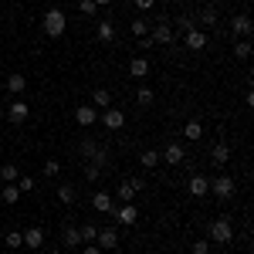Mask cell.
Masks as SVG:
<instances>
[{
	"mask_svg": "<svg viewBox=\"0 0 254 254\" xmlns=\"http://www.w3.org/2000/svg\"><path fill=\"white\" fill-rule=\"evenodd\" d=\"M64 27H68V17H64V10H58V7L44 10V17H41V31H44L48 38H61V34H64Z\"/></svg>",
	"mask_w": 254,
	"mask_h": 254,
	"instance_id": "6da1fadb",
	"label": "cell"
},
{
	"mask_svg": "<svg viewBox=\"0 0 254 254\" xmlns=\"http://www.w3.org/2000/svg\"><path fill=\"white\" fill-rule=\"evenodd\" d=\"M207 237L217 241V244H231V241H234V224H231L227 217H217L214 224H210V231H207Z\"/></svg>",
	"mask_w": 254,
	"mask_h": 254,
	"instance_id": "7a4b0ae2",
	"label": "cell"
},
{
	"mask_svg": "<svg viewBox=\"0 0 254 254\" xmlns=\"http://www.w3.org/2000/svg\"><path fill=\"white\" fill-rule=\"evenodd\" d=\"M234 190H237L234 176L220 173V176H214V180H210V193H214V196H220V200H231V196H234Z\"/></svg>",
	"mask_w": 254,
	"mask_h": 254,
	"instance_id": "3957f363",
	"label": "cell"
},
{
	"mask_svg": "<svg viewBox=\"0 0 254 254\" xmlns=\"http://www.w3.org/2000/svg\"><path fill=\"white\" fill-rule=\"evenodd\" d=\"M149 41H153V44H173L176 41L173 24H170V20H159L156 27H153V34H149Z\"/></svg>",
	"mask_w": 254,
	"mask_h": 254,
	"instance_id": "277c9868",
	"label": "cell"
},
{
	"mask_svg": "<svg viewBox=\"0 0 254 254\" xmlns=\"http://www.w3.org/2000/svg\"><path fill=\"white\" fill-rule=\"evenodd\" d=\"M102 126H105V129H112V132H116V129H122V126H126V112L109 105V109L102 112Z\"/></svg>",
	"mask_w": 254,
	"mask_h": 254,
	"instance_id": "5b68a950",
	"label": "cell"
},
{
	"mask_svg": "<svg viewBox=\"0 0 254 254\" xmlns=\"http://www.w3.org/2000/svg\"><path fill=\"white\" fill-rule=\"evenodd\" d=\"M112 214H116V220L122 224V227H132L139 220V210L132 207V203H122V207H112Z\"/></svg>",
	"mask_w": 254,
	"mask_h": 254,
	"instance_id": "8992f818",
	"label": "cell"
},
{
	"mask_svg": "<svg viewBox=\"0 0 254 254\" xmlns=\"http://www.w3.org/2000/svg\"><path fill=\"white\" fill-rule=\"evenodd\" d=\"M95 244L102 248V251H112V248H119V234H116V227H102L95 234Z\"/></svg>",
	"mask_w": 254,
	"mask_h": 254,
	"instance_id": "52a82bcc",
	"label": "cell"
},
{
	"mask_svg": "<svg viewBox=\"0 0 254 254\" xmlns=\"http://www.w3.org/2000/svg\"><path fill=\"white\" fill-rule=\"evenodd\" d=\"M183 48H190V51H203V48H207V34H203L200 27L187 31V34H183Z\"/></svg>",
	"mask_w": 254,
	"mask_h": 254,
	"instance_id": "ba28073f",
	"label": "cell"
},
{
	"mask_svg": "<svg viewBox=\"0 0 254 254\" xmlns=\"http://www.w3.org/2000/svg\"><path fill=\"white\" fill-rule=\"evenodd\" d=\"M3 116L10 119V122H14V126H20V122H24V119L31 116V109H27V102H10V105H7V112H3Z\"/></svg>",
	"mask_w": 254,
	"mask_h": 254,
	"instance_id": "9c48e42d",
	"label": "cell"
},
{
	"mask_svg": "<svg viewBox=\"0 0 254 254\" xmlns=\"http://www.w3.org/2000/svg\"><path fill=\"white\" fill-rule=\"evenodd\" d=\"M159 156H163V163H170V166H180V163L187 159V149H183L180 142H170V146H166Z\"/></svg>",
	"mask_w": 254,
	"mask_h": 254,
	"instance_id": "30bf717a",
	"label": "cell"
},
{
	"mask_svg": "<svg viewBox=\"0 0 254 254\" xmlns=\"http://www.w3.org/2000/svg\"><path fill=\"white\" fill-rule=\"evenodd\" d=\"M75 122H78V126H95L98 122V109L95 105H78V109H75Z\"/></svg>",
	"mask_w": 254,
	"mask_h": 254,
	"instance_id": "8fae6325",
	"label": "cell"
},
{
	"mask_svg": "<svg viewBox=\"0 0 254 254\" xmlns=\"http://www.w3.org/2000/svg\"><path fill=\"white\" fill-rule=\"evenodd\" d=\"M24 244H27L31 251H41V248H44V231H41V227H27V231H24Z\"/></svg>",
	"mask_w": 254,
	"mask_h": 254,
	"instance_id": "7c38bea8",
	"label": "cell"
},
{
	"mask_svg": "<svg viewBox=\"0 0 254 254\" xmlns=\"http://www.w3.org/2000/svg\"><path fill=\"white\" fill-rule=\"evenodd\" d=\"M210 159H214L217 166H227V163H231V146H227V142H214V149H210Z\"/></svg>",
	"mask_w": 254,
	"mask_h": 254,
	"instance_id": "4fadbf2b",
	"label": "cell"
},
{
	"mask_svg": "<svg viewBox=\"0 0 254 254\" xmlns=\"http://www.w3.org/2000/svg\"><path fill=\"white\" fill-rule=\"evenodd\" d=\"M231 31H234L237 38H248V34H251V17H248V14H237V17L231 20Z\"/></svg>",
	"mask_w": 254,
	"mask_h": 254,
	"instance_id": "5bb4252c",
	"label": "cell"
},
{
	"mask_svg": "<svg viewBox=\"0 0 254 254\" xmlns=\"http://www.w3.org/2000/svg\"><path fill=\"white\" fill-rule=\"evenodd\" d=\"M187 190H190L193 196H207V190H210V180H207V176H190Z\"/></svg>",
	"mask_w": 254,
	"mask_h": 254,
	"instance_id": "9a60e30c",
	"label": "cell"
},
{
	"mask_svg": "<svg viewBox=\"0 0 254 254\" xmlns=\"http://www.w3.org/2000/svg\"><path fill=\"white\" fill-rule=\"evenodd\" d=\"M92 207H95L98 214H112V193H105V190H98L92 196Z\"/></svg>",
	"mask_w": 254,
	"mask_h": 254,
	"instance_id": "2e32d148",
	"label": "cell"
},
{
	"mask_svg": "<svg viewBox=\"0 0 254 254\" xmlns=\"http://www.w3.org/2000/svg\"><path fill=\"white\" fill-rule=\"evenodd\" d=\"M149 75V61L146 58H132L129 61V78H146Z\"/></svg>",
	"mask_w": 254,
	"mask_h": 254,
	"instance_id": "e0dca14e",
	"label": "cell"
},
{
	"mask_svg": "<svg viewBox=\"0 0 254 254\" xmlns=\"http://www.w3.org/2000/svg\"><path fill=\"white\" fill-rule=\"evenodd\" d=\"M98 41L102 44H112L116 41V24L112 20H98Z\"/></svg>",
	"mask_w": 254,
	"mask_h": 254,
	"instance_id": "ac0fdd59",
	"label": "cell"
},
{
	"mask_svg": "<svg viewBox=\"0 0 254 254\" xmlns=\"http://www.w3.org/2000/svg\"><path fill=\"white\" fill-rule=\"evenodd\" d=\"M234 58H241V61L251 58V41H248V38H237L234 41Z\"/></svg>",
	"mask_w": 254,
	"mask_h": 254,
	"instance_id": "d6986e66",
	"label": "cell"
},
{
	"mask_svg": "<svg viewBox=\"0 0 254 254\" xmlns=\"http://www.w3.org/2000/svg\"><path fill=\"white\" fill-rule=\"evenodd\" d=\"M139 163H142V166H146V170H156L159 163H163V156H159L156 149H146V153H142V156H139Z\"/></svg>",
	"mask_w": 254,
	"mask_h": 254,
	"instance_id": "ffe728a7",
	"label": "cell"
},
{
	"mask_svg": "<svg viewBox=\"0 0 254 254\" xmlns=\"http://www.w3.org/2000/svg\"><path fill=\"white\" fill-rule=\"evenodd\" d=\"M24 88H27V78H24V75H7V92L20 95Z\"/></svg>",
	"mask_w": 254,
	"mask_h": 254,
	"instance_id": "44dd1931",
	"label": "cell"
},
{
	"mask_svg": "<svg viewBox=\"0 0 254 254\" xmlns=\"http://www.w3.org/2000/svg\"><path fill=\"white\" fill-rule=\"evenodd\" d=\"M92 102H95V109H109V105H112V92H109V88H95Z\"/></svg>",
	"mask_w": 254,
	"mask_h": 254,
	"instance_id": "7402d4cb",
	"label": "cell"
},
{
	"mask_svg": "<svg viewBox=\"0 0 254 254\" xmlns=\"http://www.w3.org/2000/svg\"><path fill=\"white\" fill-rule=\"evenodd\" d=\"M119 200L122 203H132V196H136V187H132V180H126V183H119Z\"/></svg>",
	"mask_w": 254,
	"mask_h": 254,
	"instance_id": "603a6c76",
	"label": "cell"
},
{
	"mask_svg": "<svg viewBox=\"0 0 254 254\" xmlns=\"http://www.w3.org/2000/svg\"><path fill=\"white\" fill-rule=\"evenodd\" d=\"M183 136H187V139H200V136H203V122L190 119V122L183 126Z\"/></svg>",
	"mask_w": 254,
	"mask_h": 254,
	"instance_id": "cb8c5ba5",
	"label": "cell"
},
{
	"mask_svg": "<svg viewBox=\"0 0 254 254\" xmlns=\"http://www.w3.org/2000/svg\"><path fill=\"white\" fill-rule=\"evenodd\" d=\"M0 200H3V203H17V200H20L17 183H7V187H3V193H0Z\"/></svg>",
	"mask_w": 254,
	"mask_h": 254,
	"instance_id": "d4e9b609",
	"label": "cell"
},
{
	"mask_svg": "<svg viewBox=\"0 0 254 254\" xmlns=\"http://www.w3.org/2000/svg\"><path fill=\"white\" fill-rule=\"evenodd\" d=\"M64 244L75 251V248H81V234H78V227H64Z\"/></svg>",
	"mask_w": 254,
	"mask_h": 254,
	"instance_id": "484cf974",
	"label": "cell"
},
{
	"mask_svg": "<svg viewBox=\"0 0 254 254\" xmlns=\"http://www.w3.org/2000/svg\"><path fill=\"white\" fill-rule=\"evenodd\" d=\"M0 180H3V183L20 180V176H17V166H14V163H3V166H0Z\"/></svg>",
	"mask_w": 254,
	"mask_h": 254,
	"instance_id": "4316f807",
	"label": "cell"
},
{
	"mask_svg": "<svg viewBox=\"0 0 254 254\" xmlns=\"http://www.w3.org/2000/svg\"><path fill=\"white\" fill-rule=\"evenodd\" d=\"M58 200L61 203H75V187H71V183H61L58 187Z\"/></svg>",
	"mask_w": 254,
	"mask_h": 254,
	"instance_id": "83f0119b",
	"label": "cell"
},
{
	"mask_svg": "<svg viewBox=\"0 0 254 254\" xmlns=\"http://www.w3.org/2000/svg\"><path fill=\"white\" fill-rule=\"evenodd\" d=\"M200 17H203V24H207V27H214L217 20H220V17H217V3H207V7H203V14H200Z\"/></svg>",
	"mask_w": 254,
	"mask_h": 254,
	"instance_id": "f1b7e54d",
	"label": "cell"
},
{
	"mask_svg": "<svg viewBox=\"0 0 254 254\" xmlns=\"http://www.w3.org/2000/svg\"><path fill=\"white\" fill-rule=\"evenodd\" d=\"M3 241H7L10 251H17L20 244H24V231H10V234H3Z\"/></svg>",
	"mask_w": 254,
	"mask_h": 254,
	"instance_id": "f546056e",
	"label": "cell"
},
{
	"mask_svg": "<svg viewBox=\"0 0 254 254\" xmlns=\"http://www.w3.org/2000/svg\"><path fill=\"white\" fill-rule=\"evenodd\" d=\"M193 27H196V20H193V17H187V14H183V17L176 20V31H173V34H187V31H193Z\"/></svg>",
	"mask_w": 254,
	"mask_h": 254,
	"instance_id": "4dcf8cb0",
	"label": "cell"
},
{
	"mask_svg": "<svg viewBox=\"0 0 254 254\" xmlns=\"http://www.w3.org/2000/svg\"><path fill=\"white\" fill-rule=\"evenodd\" d=\"M78 234H81V244H95V234H98V227H95V224H85V227H81Z\"/></svg>",
	"mask_w": 254,
	"mask_h": 254,
	"instance_id": "1f68e13d",
	"label": "cell"
},
{
	"mask_svg": "<svg viewBox=\"0 0 254 254\" xmlns=\"http://www.w3.org/2000/svg\"><path fill=\"white\" fill-rule=\"evenodd\" d=\"M78 10L85 14V17H95V14H98V3H95V0H81Z\"/></svg>",
	"mask_w": 254,
	"mask_h": 254,
	"instance_id": "d6a6232c",
	"label": "cell"
},
{
	"mask_svg": "<svg viewBox=\"0 0 254 254\" xmlns=\"http://www.w3.org/2000/svg\"><path fill=\"white\" fill-rule=\"evenodd\" d=\"M95 149H98V146L92 142V139H81V146H78V153H81V156H88V159H92V156H95Z\"/></svg>",
	"mask_w": 254,
	"mask_h": 254,
	"instance_id": "836d02e7",
	"label": "cell"
},
{
	"mask_svg": "<svg viewBox=\"0 0 254 254\" xmlns=\"http://www.w3.org/2000/svg\"><path fill=\"white\" fill-rule=\"evenodd\" d=\"M136 102H139V105H153V88H139Z\"/></svg>",
	"mask_w": 254,
	"mask_h": 254,
	"instance_id": "e575fe53",
	"label": "cell"
},
{
	"mask_svg": "<svg viewBox=\"0 0 254 254\" xmlns=\"http://www.w3.org/2000/svg\"><path fill=\"white\" fill-rule=\"evenodd\" d=\"M34 187H38V183H34L31 176H20V180H17V190H20V193H31Z\"/></svg>",
	"mask_w": 254,
	"mask_h": 254,
	"instance_id": "d590c367",
	"label": "cell"
},
{
	"mask_svg": "<svg viewBox=\"0 0 254 254\" xmlns=\"http://www.w3.org/2000/svg\"><path fill=\"white\" fill-rule=\"evenodd\" d=\"M132 34H136V38H146V34H149V24H146V20H132Z\"/></svg>",
	"mask_w": 254,
	"mask_h": 254,
	"instance_id": "8d00e7d4",
	"label": "cell"
},
{
	"mask_svg": "<svg viewBox=\"0 0 254 254\" xmlns=\"http://www.w3.org/2000/svg\"><path fill=\"white\" fill-rule=\"evenodd\" d=\"M190 254H210V241H196L190 248Z\"/></svg>",
	"mask_w": 254,
	"mask_h": 254,
	"instance_id": "74e56055",
	"label": "cell"
},
{
	"mask_svg": "<svg viewBox=\"0 0 254 254\" xmlns=\"http://www.w3.org/2000/svg\"><path fill=\"white\" fill-rule=\"evenodd\" d=\"M58 159H48V163H44V176H58Z\"/></svg>",
	"mask_w": 254,
	"mask_h": 254,
	"instance_id": "f35d334b",
	"label": "cell"
},
{
	"mask_svg": "<svg viewBox=\"0 0 254 254\" xmlns=\"http://www.w3.org/2000/svg\"><path fill=\"white\" fill-rule=\"evenodd\" d=\"M98 170H102V166H95V163H88V166H85V176H88V180H98Z\"/></svg>",
	"mask_w": 254,
	"mask_h": 254,
	"instance_id": "ab89813d",
	"label": "cell"
},
{
	"mask_svg": "<svg viewBox=\"0 0 254 254\" xmlns=\"http://www.w3.org/2000/svg\"><path fill=\"white\" fill-rule=\"evenodd\" d=\"M132 3H136L139 10H153L156 7V0H132Z\"/></svg>",
	"mask_w": 254,
	"mask_h": 254,
	"instance_id": "60d3db41",
	"label": "cell"
},
{
	"mask_svg": "<svg viewBox=\"0 0 254 254\" xmlns=\"http://www.w3.org/2000/svg\"><path fill=\"white\" fill-rule=\"evenodd\" d=\"M81 254H102V248H98V244H85V248H81Z\"/></svg>",
	"mask_w": 254,
	"mask_h": 254,
	"instance_id": "b9f144b4",
	"label": "cell"
},
{
	"mask_svg": "<svg viewBox=\"0 0 254 254\" xmlns=\"http://www.w3.org/2000/svg\"><path fill=\"white\" fill-rule=\"evenodd\" d=\"M95 3H98V7H109V3H112V0H95Z\"/></svg>",
	"mask_w": 254,
	"mask_h": 254,
	"instance_id": "7bdbcfd3",
	"label": "cell"
},
{
	"mask_svg": "<svg viewBox=\"0 0 254 254\" xmlns=\"http://www.w3.org/2000/svg\"><path fill=\"white\" fill-rule=\"evenodd\" d=\"M173 3H190V0H173Z\"/></svg>",
	"mask_w": 254,
	"mask_h": 254,
	"instance_id": "ee69618b",
	"label": "cell"
},
{
	"mask_svg": "<svg viewBox=\"0 0 254 254\" xmlns=\"http://www.w3.org/2000/svg\"><path fill=\"white\" fill-rule=\"evenodd\" d=\"M51 254H64V251H51Z\"/></svg>",
	"mask_w": 254,
	"mask_h": 254,
	"instance_id": "f6af8a7d",
	"label": "cell"
},
{
	"mask_svg": "<svg viewBox=\"0 0 254 254\" xmlns=\"http://www.w3.org/2000/svg\"><path fill=\"white\" fill-rule=\"evenodd\" d=\"M0 119H3V109H0Z\"/></svg>",
	"mask_w": 254,
	"mask_h": 254,
	"instance_id": "bcb514c9",
	"label": "cell"
},
{
	"mask_svg": "<svg viewBox=\"0 0 254 254\" xmlns=\"http://www.w3.org/2000/svg\"><path fill=\"white\" fill-rule=\"evenodd\" d=\"M214 3H220V0H214Z\"/></svg>",
	"mask_w": 254,
	"mask_h": 254,
	"instance_id": "7dc6e473",
	"label": "cell"
}]
</instances>
